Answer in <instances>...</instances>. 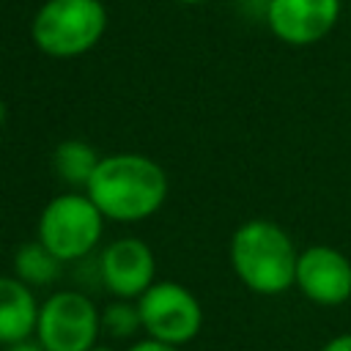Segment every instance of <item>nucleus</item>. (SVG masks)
I'll return each mask as SVG.
<instances>
[{
  "label": "nucleus",
  "mask_w": 351,
  "mask_h": 351,
  "mask_svg": "<svg viewBox=\"0 0 351 351\" xmlns=\"http://www.w3.org/2000/svg\"><path fill=\"white\" fill-rule=\"evenodd\" d=\"M296 261L293 239L271 219H247L230 236V266L252 293H285L296 282Z\"/></svg>",
  "instance_id": "nucleus-2"
},
{
  "label": "nucleus",
  "mask_w": 351,
  "mask_h": 351,
  "mask_svg": "<svg viewBox=\"0 0 351 351\" xmlns=\"http://www.w3.org/2000/svg\"><path fill=\"white\" fill-rule=\"evenodd\" d=\"M107 30V8L101 0H47L33 22V44L58 60L90 52Z\"/></svg>",
  "instance_id": "nucleus-3"
},
{
  "label": "nucleus",
  "mask_w": 351,
  "mask_h": 351,
  "mask_svg": "<svg viewBox=\"0 0 351 351\" xmlns=\"http://www.w3.org/2000/svg\"><path fill=\"white\" fill-rule=\"evenodd\" d=\"M247 3H261V5L266 8V3H269V0H247Z\"/></svg>",
  "instance_id": "nucleus-20"
},
{
  "label": "nucleus",
  "mask_w": 351,
  "mask_h": 351,
  "mask_svg": "<svg viewBox=\"0 0 351 351\" xmlns=\"http://www.w3.org/2000/svg\"><path fill=\"white\" fill-rule=\"evenodd\" d=\"M176 3H186V5H197V3H206V0H176Z\"/></svg>",
  "instance_id": "nucleus-19"
},
{
  "label": "nucleus",
  "mask_w": 351,
  "mask_h": 351,
  "mask_svg": "<svg viewBox=\"0 0 351 351\" xmlns=\"http://www.w3.org/2000/svg\"><path fill=\"white\" fill-rule=\"evenodd\" d=\"M143 329V318L137 310V299H118L110 302L101 310V332L115 337V340H126L132 335H137Z\"/></svg>",
  "instance_id": "nucleus-13"
},
{
  "label": "nucleus",
  "mask_w": 351,
  "mask_h": 351,
  "mask_svg": "<svg viewBox=\"0 0 351 351\" xmlns=\"http://www.w3.org/2000/svg\"><path fill=\"white\" fill-rule=\"evenodd\" d=\"M5 123V104H3V99H0V126Z\"/></svg>",
  "instance_id": "nucleus-18"
},
{
  "label": "nucleus",
  "mask_w": 351,
  "mask_h": 351,
  "mask_svg": "<svg viewBox=\"0 0 351 351\" xmlns=\"http://www.w3.org/2000/svg\"><path fill=\"white\" fill-rule=\"evenodd\" d=\"M85 192L107 219L140 222L162 208L167 176L143 154H110L99 159Z\"/></svg>",
  "instance_id": "nucleus-1"
},
{
  "label": "nucleus",
  "mask_w": 351,
  "mask_h": 351,
  "mask_svg": "<svg viewBox=\"0 0 351 351\" xmlns=\"http://www.w3.org/2000/svg\"><path fill=\"white\" fill-rule=\"evenodd\" d=\"M126 351H181V348L178 346H170V343H162V340H154V337H145V340L132 343Z\"/></svg>",
  "instance_id": "nucleus-14"
},
{
  "label": "nucleus",
  "mask_w": 351,
  "mask_h": 351,
  "mask_svg": "<svg viewBox=\"0 0 351 351\" xmlns=\"http://www.w3.org/2000/svg\"><path fill=\"white\" fill-rule=\"evenodd\" d=\"M340 11L343 0H269L266 25L282 44L310 47L335 30Z\"/></svg>",
  "instance_id": "nucleus-7"
},
{
  "label": "nucleus",
  "mask_w": 351,
  "mask_h": 351,
  "mask_svg": "<svg viewBox=\"0 0 351 351\" xmlns=\"http://www.w3.org/2000/svg\"><path fill=\"white\" fill-rule=\"evenodd\" d=\"M101 335V313L80 291H55L38 307L36 340L47 351H88Z\"/></svg>",
  "instance_id": "nucleus-5"
},
{
  "label": "nucleus",
  "mask_w": 351,
  "mask_h": 351,
  "mask_svg": "<svg viewBox=\"0 0 351 351\" xmlns=\"http://www.w3.org/2000/svg\"><path fill=\"white\" fill-rule=\"evenodd\" d=\"M104 214L88 192H63L52 197L38 217V241H44L63 263L80 261L96 250Z\"/></svg>",
  "instance_id": "nucleus-4"
},
{
  "label": "nucleus",
  "mask_w": 351,
  "mask_h": 351,
  "mask_svg": "<svg viewBox=\"0 0 351 351\" xmlns=\"http://www.w3.org/2000/svg\"><path fill=\"white\" fill-rule=\"evenodd\" d=\"M321 351H351V332L335 335L332 340H326V343L321 346Z\"/></svg>",
  "instance_id": "nucleus-15"
},
{
  "label": "nucleus",
  "mask_w": 351,
  "mask_h": 351,
  "mask_svg": "<svg viewBox=\"0 0 351 351\" xmlns=\"http://www.w3.org/2000/svg\"><path fill=\"white\" fill-rule=\"evenodd\" d=\"M38 302L33 288L22 282L16 274L0 277V346H11L36 335Z\"/></svg>",
  "instance_id": "nucleus-10"
},
{
  "label": "nucleus",
  "mask_w": 351,
  "mask_h": 351,
  "mask_svg": "<svg viewBox=\"0 0 351 351\" xmlns=\"http://www.w3.org/2000/svg\"><path fill=\"white\" fill-rule=\"evenodd\" d=\"M99 154L85 143V140H63L55 154H52V167L58 173V178L63 184L71 186H88L96 165H99Z\"/></svg>",
  "instance_id": "nucleus-12"
},
{
  "label": "nucleus",
  "mask_w": 351,
  "mask_h": 351,
  "mask_svg": "<svg viewBox=\"0 0 351 351\" xmlns=\"http://www.w3.org/2000/svg\"><path fill=\"white\" fill-rule=\"evenodd\" d=\"M137 310L143 318V332L148 337L178 348L195 340L203 326V307L197 296L189 288L170 280L154 282L137 299Z\"/></svg>",
  "instance_id": "nucleus-6"
},
{
  "label": "nucleus",
  "mask_w": 351,
  "mask_h": 351,
  "mask_svg": "<svg viewBox=\"0 0 351 351\" xmlns=\"http://www.w3.org/2000/svg\"><path fill=\"white\" fill-rule=\"evenodd\" d=\"M60 269H63V261L38 239L19 244L14 252V274L30 288L52 285L60 277Z\"/></svg>",
  "instance_id": "nucleus-11"
},
{
  "label": "nucleus",
  "mask_w": 351,
  "mask_h": 351,
  "mask_svg": "<svg viewBox=\"0 0 351 351\" xmlns=\"http://www.w3.org/2000/svg\"><path fill=\"white\" fill-rule=\"evenodd\" d=\"M293 285L313 304H346L351 299V261L329 244H313L307 250H299Z\"/></svg>",
  "instance_id": "nucleus-8"
},
{
  "label": "nucleus",
  "mask_w": 351,
  "mask_h": 351,
  "mask_svg": "<svg viewBox=\"0 0 351 351\" xmlns=\"http://www.w3.org/2000/svg\"><path fill=\"white\" fill-rule=\"evenodd\" d=\"M5 351H47L38 340H19V343H11V346H5Z\"/></svg>",
  "instance_id": "nucleus-16"
},
{
  "label": "nucleus",
  "mask_w": 351,
  "mask_h": 351,
  "mask_svg": "<svg viewBox=\"0 0 351 351\" xmlns=\"http://www.w3.org/2000/svg\"><path fill=\"white\" fill-rule=\"evenodd\" d=\"M88 351H115V348H110V346H101V343H96V346H90Z\"/></svg>",
  "instance_id": "nucleus-17"
},
{
  "label": "nucleus",
  "mask_w": 351,
  "mask_h": 351,
  "mask_svg": "<svg viewBox=\"0 0 351 351\" xmlns=\"http://www.w3.org/2000/svg\"><path fill=\"white\" fill-rule=\"evenodd\" d=\"M156 261L143 239L123 236L110 241L99 255V277L118 299H140L156 280Z\"/></svg>",
  "instance_id": "nucleus-9"
}]
</instances>
